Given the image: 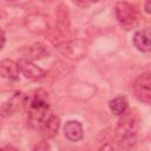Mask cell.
<instances>
[{
    "mask_svg": "<svg viewBox=\"0 0 151 151\" xmlns=\"http://www.w3.org/2000/svg\"><path fill=\"white\" fill-rule=\"evenodd\" d=\"M133 91L136 97L145 103L149 104L151 101V77H150V72H145L143 74H140L134 84H133Z\"/></svg>",
    "mask_w": 151,
    "mask_h": 151,
    "instance_id": "3",
    "label": "cell"
},
{
    "mask_svg": "<svg viewBox=\"0 0 151 151\" xmlns=\"http://www.w3.org/2000/svg\"><path fill=\"white\" fill-rule=\"evenodd\" d=\"M18 66H19L20 73H22L29 80H40L46 74L45 71L41 67L37 66L33 61H29V60H26L22 58L18 61Z\"/></svg>",
    "mask_w": 151,
    "mask_h": 151,
    "instance_id": "5",
    "label": "cell"
},
{
    "mask_svg": "<svg viewBox=\"0 0 151 151\" xmlns=\"http://www.w3.org/2000/svg\"><path fill=\"white\" fill-rule=\"evenodd\" d=\"M24 107L27 111V122L29 126L35 130H40L45 120L52 114L50 110L48 94L42 88L35 90L29 97L26 96Z\"/></svg>",
    "mask_w": 151,
    "mask_h": 151,
    "instance_id": "1",
    "label": "cell"
},
{
    "mask_svg": "<svg viewBox=\"0 0 151 151\" xmlns=\"http://www.w3.org/2000/svg\"><path fill=\"white\" fill-rule=\"evenodd\" d=\"M5 42H6V37H5V33H4V31H1V29H0V50L4 47Z\"/></svg>",
    "mask_w": 151,
    "mask_h": 151,
    "instance_id": "12",
    "label": "cell"
},
{
    "mask_svg": "<svg viewBox=\"0 0 151 151\" xmlns=\"http://www.w3.org/2000/svg\"><path fill=\"white\" fill-rule=\"evenodd\" d=\"M25 98L26 96L21 92H17L14 96H12L7 101H5L0 107V116L2 117H9L13 116L17 111H19L25 105Z\"/></svg>",
    "mask_w": 151,
    "mask_h": 151,
    "instance_id": "4",
    "label": "cell"
},
{
    "mask_svg": "<svg viewBox=\"0 0 151 151\" xmlns=\"http://www.w3.org/2000/svg\"><path fill=\"white\" fill-rule=\"evenodd\" d=\"M150 38H151V31L149 27L136 32L133 35V44L136 48L142 52H149L151 50Z\"/></svg>",
    "mask_w": 151,
    "mask_h": 151,
    "instance_id": "8",
    "label": "cell"
},
{
    "mask_svg": "<svg viewBox=\"0 0 151 151\" xmlns=\"http://www.w3.org/2000/svg\"><path fill=\"white\" fill-rule=\"evenodd\" d=\"M20 52L22 54V59H26V60H29V61L39 60V59H41V58H44L48 54L45 46L40 42H34L29 46H26Z\"/></svg>",
    "mask_w": 151,
    "mask_h": 151,
    "instance_id": "7",
    "label": "cell"
},
{
    "mask_svg": "<svg viewBox=\"0 0 151 151\" xmlns=\"http://www.w3.org/2000/svg\"><path fill=\"white\" fill-rule=\"evenodd\" d=\"M88 1H91V2H97L98 0H88Z\"/></svg>",
    "mask_w": 151,
    "mask_h": 151,
    "instance_id": "14",
    "label": "cell"
},
{
    "mask_svg": "<svg viewBox=\"0 0 151 151\" xmlns=\"http://www.w3.org/2000/svg\"><path fill=\"white\" fill-rule=\"evenodd\" d=\"M145 12L150 13V0H146V2H145Z\"/></svg>",
    "mask_w": 151,
    "mask_h": 151,
    "instance_id": "13",
    "label": "cell"
},
{
    "mask_svg": "<svg viewBox=\"0 0 151 151\" xmlns=\"http://www.w3.org/2000/svg\"><path fill=\"white\" fill-rule=\"evenodd\" d=\"M109 106H110V110H111V112L113 114L122 116V114H124L126 112L129 103H127V99L125 97H117V98L110 100Z\"/></svg>",
    "mask_w": 151,
    "mask_h": 151,
    "instance_id": "11",
    "label": "cell"
},
{
    "mask_svg": "<svg viewBox=\"0 0 151 151\" xmlns=\"http://www.w3.org/2000/svg\"><path fill=\"white\" fill-rule=\"evenodd\" d=\"M59 126H60V119L57 116L51 114L45 120V123L42 124V126L40 127L39 131L41 132V134L45 138H52L57 134V132L59 130Z\"/></svg>",
    "mask_w": 151,
    "mask_h": 151,
    "instance_id": "10",
    "label": "cell"
},
{
    "mask_svg": "<svg viewBox=\"0 0 151 151\" xmlns=\"http://www.w3.org/2000/svg\"><path fill=\"white\" fill-rule=\"evenodd\" d=\"M116 17L120 25L125 27L134 26L138 21V13L134 6L127 1H119L116 4Z\"/></svg>",
    "mask_w": 151,
    "mask_h": 151,
    "instance_id": "2",
    "label": "cell"
},
{
    "mask_svg": "<svg viewBox=\"0 0 151 151\" xmlns=\"http://www.w3.org/2000/svg\"><path fill=\"white\" fill-rule=\"evenodd\" d=\"M41 1H47V0H41Z\"/></svg>",
    "mask_w": 151,
    "mask_h": 151,
    "instance_id": "16",
    "label": "cell"
},
{
    "mask_svg": "<svg viewBox=\"0 0 151 151\" xmlns=\"http://www.w3.org/2000/svg\"><path fill=\"white\" fill-rule=\"evenodd\" d=\"M6 1H17V0H6Z\"/></svg>",
    "mask_w": 151,
    "mask_h": 151,
    "instance_id": "15",
    "label": "cell"
},
{
    "mask_svg": "<svg viewBox=\"0 0 151 151\" xmlns=\"http://www.w3.org/2000/svg\"><path fill=\"white\" fill-rule=\"evenodd\" d=\"M20 70L18 63L11 59H4L0 61V77L9 81H17L19 79Z\"/></svg>",
    "mask_w": 151,
    "mask_h": 151,
    "instance_id": "6",
    "label": "cell"
},
{
    "mask_svg": "<svg viewBox=\"0 0 151 151\" xmlns=\"http://www.w3.org/2000/svg\"><path fill=\"white\" fill-rule=\"evenodd\" d=\"M64 134L70 142H79L83 138V126L77 120H68L64 126Z\"/></svg>",
    "mask_w": 151,
    "mask_h": 151,
    "instance_id": "9",
    "label": "cell"
}]
</instances>
